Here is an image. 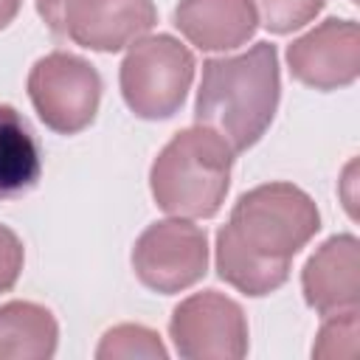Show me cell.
Instances as JSON below:
<instances>
[{"mask_svg":"<svg viewBox=\"0 0 360 360\" xmlns=\"http://www.w3.org/2000/svg\"><path fill=\"white\" fill-rule=\"evenodd\" d=\"M360 315L357 309H343L323 315V323L318 329L312 357H338V360H352L360 349Z\"/></svg>","mask_w":360,"mask_h":360,"instance_id":"15","label":"cell"},{"mask_svg":"<svg viewBox=\"0 0 360 360\" xmlns=\"http://www.w3.org/2000/svg\"><path fill=\"white\" fill-rule=\"evenodd\" d=\"M169 338L186 360H239L248 354V318L225 292L202 290L174 307Z\"/></svg>","mask_w":360,"mask_h":360,"instance_id":"7","label":"cell"},{"mask_svg":"<svg viewBox=\"0 0 360 360\" xmlns=\"http://www.w3.org/2000/svg\"><path fill=\"white\" fill-rule=\"evenodd\" d=\"M233 149L208 127L180 129L155 158L149 188L160 211L180 219H211L231 188Z\"/></svg>","mask_w":360,"mask_h":360,"instance_id":"3","label":"cell"},{"mask_svg":"<svg viewBox=\"0 0 360 360\" xmlns=\"http://www.w3.org/2000/svg\"><path fill=\"white\" fill-rule=\"evenodd\" d=\"M278 98V51L273 42H256L245 53L202 62L194 121L214 129L239 155L267 132Z\"/></svg>","mask_w":360,"mask_h":360,"instance_id":"2","label":"cell"},{"mask_svg":"<svg viewBox=\"0 0 360 360\" xmlns=\"http://www.w3.org/2000/svg\"><path fill=\"white\" fill-rule=\"evenodd\" d=\"M20 3L22 0H0V31L14 22V17L20 14Z\"/></svg>","mask_w":360,"mask_h":360,"instance_id":"20","label":"cell"},{"mask_svg":"<svg viewBox=\"0 0 360 360\" xmlns=\"http://www.w3.org/2000/svg\"><path fill=\"white\" fill-rule=\"evenodd\" d=\"M287 68L304 87L329 93L360 76V28L354 20L329 17L287 48Z\"/></svg>","mask_w":360,"mask_h":360,"instance_id":"8","label":"cell"},{"mask_svg":"<svg viewBox=\"0 0 360 360\" xmlns=\"http://www.w3.org/2000/svg\"><path fill=\"white\" fill-rule=\"evenodd\" d=\"M301 290L318 315L357 309L360 301V242L354 233L326 239L301 270Z\"/></svg>","mask_w":360,"mask_h":360,"instance_id":"10","label":"cell"},{"mask_svg":"<svg viewBox=\"0 0 360 360\" xmlns=\"http://www.w3.org/2000/svg\"><path fill=\"white\" fill-rule=\"evenodd\" d=\"M338 194L349 211L352 219H357V160H349L343 169V177L338 180Z\"/></svg>","mask_w":360,"mask_h":360,"instance_id":"19","label":"cell"},{"mask_svg":"<svg viewBox=\"0 0 360 360\" xmlns=\"http://www.w3.org/2000/svg\"><path fill=\"white\" fill-rule=\"evenodd\" d=\"M28 98L48 129L76 135L87 129L98 112L101 76L87 59L53 51L34 62L28 73Z\"/></svg>","mask_w":360,"mask_h":360,"instance_id":"5","label":"cell"},{"mask_svg":"<svg viewBox=\"0 0 360 360\" xmlns=\"http://www.w3.org/2000/svg\"><path fill=\"white\" fill-rule=\"evenodd\" d=\"M22 262H25V250H22V242L20 236L0 225V292H8L20 273H22Z\"/></svg>","mask_w":360,"mask_h":360,"instance_id":"17","label":"cell"},{"mask_svg":"<svg viewBox=\"0 0 360 360\" xmlns=\"http://www.w3.org/2000/svg\"><path fill=\"white\" fill-rule=\"evenodd\" d=\"M326 0H256L259 20L270 34H290L315 20Z\"/></svg>","mask_w":360,"mask_h":360,"instance_id":"16","label":"cell"},{"mask_svg":"<svg viewBox=\"0 0 360 360\" xmlns=\"http://www.w3.org/2000/svg\"><path fill=\"white\" fill-rule=\"evenodd\" d=\"M174 25L200 51H231L256 34L259 14L253 0H180Z\"/></svg>","mask_w":360,"mask_h":360,"instance_id":"11","label":"cell"},{"mask_svg":"<svg viewBox=\"0 0 360 360\" xmlns=\"http://www.w3.org/2000/svg\"><path fill=\"white\" fill-rule=\"evenodd\" d=\"M34 3H37L39 17L45 20V25H48L56 37H65L68 14H70V8H73L76 0H34Z\"/></svg>","mask_w":360,"mask_h":360,"instance_id":"18","label":"cell"},{"mask_svg":"<svg viewBox=\"0 0 360 360\" xmlns=\"http://www.w3.org/2000/svg\"><path fill=\"white\" fill-rule=\"evenodd\" d=\"M321 231L315 200L292 183L245 191L217 231V273L233 290L262 298L290 278L292 256Z\"/></svg>","mask_w":360,"mask_h":360,"instance_id":"1","label":"cell"},{"mask_svg":"<svg viewBox=\"0 0 360 360\" xmlns=\"http://www.w3.org/2000/svg\"><path fill=\"white\" fill-rule=\"evenodd\" d=\"M194 68V53L180 39L169 34L141 37L121 62V96L138 118H172L188 96Z\"/></svg>","mask_w":360,"mask_h":360,"instance_id":"4","label":"cell"},{"mask_svg":"<svg viewBox=\"0 0 360 360\" xmlns=\"http://www.w3.org/2000/svg\"><path fill=\"white\" fill-rule=\"evenodd\" d=\"M354 3H357V0H354Z\"/></svg>","mask_w":360,"mask_h":360,"instance_id":"21","label":"cell"},{"mask_svg":"<svg viewBox=\"0 0 360 360\" xmlns=\"http://www.w3.org/2000/svg\"><path fill=\"white\" fill-rule=\"evenodd\" d=\"M98 360H166L169 352L160 335L141 323H118L104 332L96 346Z\"/></svg>","mask_w":360,"mask_h":360,"instance_id":"14","label":"cell"},{"mask_svg":"<svg viewBox=\"0 0 360 360\" xmlns=\"http://www.w3.org/2000/svg\"><path fill=\"white\" fill-rule=\"evenodd\" d=\"M59 326L48 307L8 301L0 307V360H48L56 354Z\"/></svg>","mask_w":360,"mask_h":360,"instance_id":"12","label":"cell"},{"mask_svg":"<svg viewBox=\"0 0 360 360\" xmlns=\"http://www.w3.org/2000/svg\"><path fill=\"white\" fill-rule=\"evenodd\" d=\"M132 270L138 281L160 295L194 287L208 270V239L188 219L152 222L132 248Z\"/></svg>","mask_w":360,"mask_h":360,"instance_id":"6","label":"cell"},{"mask_svg":"<svg viewBox=\"0 0 360 360\" xmlns=\"http://www.w3.org/2000/svg\"><path fill=\"white\" fill-rule=\"evenodd\" d=\"M155 22L158 8L152 0H76L65 37L82 48L115 53L146 37Z\"/></svg>","mask_w":360,"mask_h":360,"instance_id":"9","label":"cell"},{"mask_svg":"<svg viewBox=\"0 0 360 360\" xmlns=\"http://www.w3.org/2000/svg\"><path fill=\"white\" fill-rule=\"evenodd\" d=\"M42 174L34 129L11 104H0V200L28 194Z\"/></svg>","mask_w":360,"mask_h":360,"instance_id":"13","label":"cell"}]
</instances>
